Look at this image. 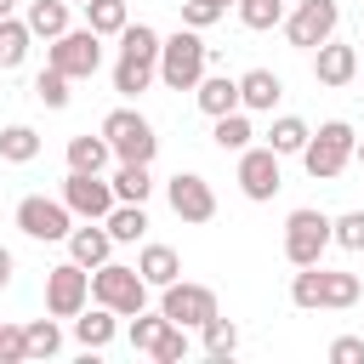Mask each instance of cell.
Here are the masks:
<instances>
[{
    "mask_svg": "<svg viewBox=\"0 0 364 364\" xmlns=\"http://www.w3.org/2000/svg\"><path fill=\"white\" fill-rule=\"evenodd\" d=\"M290 307L318 313V262H313V267H296V279H290Z\"/></svg>",
    "mask_w": 364,
    "mask_h": 364,
    "instance_id": "cell-37",
    "label": "cell"
},
{
    "mask_svg": "<svg viewBox=\"0 0 364 364\" xmlns=\"http://www.w3.org/2000/svg\"><path fill=\"white\" fill-rule=\"evenodd\" d=\"M330 245H341V250H364V210H341V216H330Z\"/></svg>",
    "mask_w": 364,
    "mask_h": 364,
    "instance_id": "cell-35",
    "label": "cell"
},
{
    "mask_svg": "<svg viewBox=\"0 0 364 364\" xmlns=\"http://www.w3.org/2000/svg\"><path fill=\"white\" fill-rule=\"evenodd\" d=\"M85 301H91V273L80 262H57L46 273V313L51 318H74Z\"/></svg>",
    "mask_w": 364,
    "mask_h": 364,
    "instance_id": "cell-12",
    "label": "cell"
},
{
    "mask_svg": "<svg viewBox=\"0 0 364 364\" xmlns=\"http://www.w3.org/2000/svg\"><path fill=\"white\" fill-rule=\"evenodd\" d=\"M199 336H205V353H210V358H233V353H239V324L222 318V313H210V318L199 324Z\"/></svg>",
    "mask_w": 364,
    "mask_h": 364,
    "instance_id": "cell-32",
    "label": "cell"
},
{
    "mask_svg": "<svg viewBox=\"0 0 364 364\" xmlns=\"http://www.w3.org/2000/svg\"><path fill=\"white\" fill-rule=\"evenodd\" d=\"M250 136H256L250 108H233V114H216V119H210V142H216L222 154H245V148H250Z\"/></svg>",
    "mask_w": 364,
    "mask_h": 364,
    "instance_id": "cell-22",
    "label": "cell"
},
{
    "mask_svg": "<svg viewBox=\"0 0 364 364\" xmlns=\"http://www.w3.org/2000/svg\"><path fill=\"white\" fill-rule=\"evenodd\" d=\"M216 17H222L216 0H182V28H210Z\"/></svg>",
    "mask_w": 364,
    "mask_h": 364,
    "instance_id": "cell-40",
    "label": "cell"
},
{
    "mask_svg": "<svg viewBox=\"0 0 364 364\" xmlns=\"http://www.w3.org/2000/svg\"><path fill=\"white\" fill-rule=\"evenodd\" d=\"M216 6H222V11H228V6H239V0H216Z\"/></svg>",
    "mask_w": 364,
    "mask_h": 364,
    "instance_id": "cell-45",
    "label": "cell"
},
{
    "mask_svg": "<svg viewBox=\"0 0 364 364\" xmlns=\"http://www.w3.org/2000/svg\"><path fill=\"white\" fill-rule=\"evenodd\" d=\"M279 188H284V176H279V154H273L267 142H262V148L250 142V148L239 154V193L256 199V205H267Z\"/></svg>",
    "mask_w": 364,
    "mask_h": 364,
    "instance_id": "cell-13",
    "label": "cell"
},
{
    "mask_svg": "<svg viewBox=\"0 0 364 364\" xmlns=\"http://www.w3.org/2000/svg\"><path fill=\"white\" fill-rule=\"evenodd\" d=\"M125 23H131V6H125V0H85V28H91V34L114 40Z\"/></svg>",
    "mask_w": 364,
    "mask_h": 364,
    "instance_id": "cell-29",
    "label": "cell"
},
{
    "mask_svg": "<svg viewBox=\"0 0 364 364\" xmlns=\"http://www.w3.org/2000/svg\"><path fill=\"white\" fill-rule=\"evenodd\" d=\"M108 182H114V199H131V205H148V193H154V171L136 159H119Z\"/></svg>",
    "mask_w": 364,
    "mask_h": 364,
    "instance_id": "cell-26",
    "label": "cell"
},
{
    "mask_svg": "<svg viewBox=\"0 0 364 364\" xmlns=\"http://www.w3.org/2000/svg\"><path fill=\"white\" fill-rule=\"evenodd\" d=\"M324 250H330V216L313 210V205L290 210L284 216V262L290 267H313V262H324Z\"/></svg>",
    "mask_w": 364,
    "mask_h": 364,
    "instance_id": "cell-6",
    "label": "cell"
},
{
    "mask_svg": "<svg viewBox=\"0 0 364 364\" xmlns=\"http://www.w3.org/2000/svg\"><path fill=\"white\" fill-rule=\"evenodd\" d=\"M119 63H114V91L125 97V102H136L154 80H159V28H148V23H125L119 34Z\"/></svg>",
    "mask_w": 364,
    "mask_h": 364,
    "instance_id": "cell-1",
    "label": "cell"
},
{
    "mask_svg": "<svg viewBox=\"0 0 364 364\" xmlns=\"http://www.w3.org/2000/svg\"><path fill=\"white\" fill-rule=\"evenodd\" d=\"M108 159H114V148H108V136L97 131H85V136H68V171H108Z\"/></svg>",
    "mask_w": 364,
    "mask_h": 364,
    "instance_id": "cell-27",
    "label": "cell"
},
{
    "mask_svg": "<svg viewBox=\"0 0 364 364\" xmlns=\"http://www.w3.org/2000/svg\"><path fill=\"white\" fill-rule=\"evenodd\" d=\"M23 23H28L34 40H57L63 28H74V23H68V0H28Z\"/></svg>",
    "mask_w": 364,
    "mask_h": 364,
    "instance_id": "cell-25",
    "label": "cell"
},
{
    "mask_svg": "<svg viewBox=\"0 0 364 364\" xmlns=\"http://www.w3.org/2000/svg\"><path fill=\"white\" fill-rule=\"evenodd\" d=\"M68 85H74V80H68V74H57L51 63L34 74V97H40L46 108H68Z\"/></svg>",
    "mask_w": 364,
    "mask_h": 364,
    "instance_id": "cell-36",
    "label": "cell"
},
{
    "mask_svg": "<svg viewBox=\"0 0 364 364\" xmlns=\"http://www.w3.org/2000/svg\"><path fill=\"white\" fill-rule=\"evenodd\" d=\"M11 273H17V256H11V250H6V245H0V290H6V284H11Z\"/></svg>",
    "mask_w": 364,
    "mask_h": 364,
    "instance_id": "cell-42",
    "label": "cell"
},
{
    "mask_svg": "<svg viewBox=\"0 0 364 364\" xmlns=\"http://www.w3.org/2000/svg\"><path fill=\"white\" fill-rule=\"evenodd\" d=\"M159 313H165L171 324H182V330H199V324L216 313V290H210V284H193V279H171V284L159 290Z\"/></svg>",
    "mask_w": 364,
    "mask_h": 364,
    "instance_id": "cell-11",
    "label": "cell"
},
{
    "mask_svg": "<svg viewBox=\"0 0 364 364\" xmlns=\"http://www.w3.org/2000/svg\"><path fill=\"white\" fill-rule=\"evenodd\" d=\"M28 46H34V34H28V23L11 11V17H0V68H23V57H28Z\"/></svg>",
    "mask_w": 364,
    "mask_h": 364,
    "instance_id": "cell-30",
    "label": "cell"
},
{
    "mask_svg": "<svg viewBox=\"0 0 364 364\" xmlns=\"http://www.w3.org/2000/svg\"><path fill=\"white\" fill-rule=\"evenodd\" d=\"M313 80L324 85V91H341V85H353L358 80V51L347 46V40H324V46H313Z\"/></svg>",
    "mask_w": 364,
    "mask_h": 364,
    "instance_id": "cell-15",
    "label": "cell"
},
{
    "mask_svg": "<svg viewBox=\"0 0 364 364\" xmlns=\"http://www.w3.org/2000/svg\"><path fill=\"white\" fill-rule=\"evenodd\" d=\"M136 273L148 279V290H165L171 279H182V256H176L171 245H154V239H148V245L136 250Z\"/></svg>",
    "mask_w": 364,
    "mask_h": 364,
    "instance_id": "cell-20",
    "label": "cell"
},
{
    "mask_svg": "<svg viewBox=\"0 0 364 364\" xmlns=\"http://www.w3.org/2000/svg\"><path fill=\"white\" fill-rule=\"evenodd\" d=\"M91 301H102V307H114L119 318H131V313H142L148 307V279L136 273V267H125V262H102V267H91Z\"/></svg>",
    "mask_w": 364,
    "mask_h": 364,
    "instance_id": "cell-4",
    "label": "cell"
},
{
    "mask_svg": "<svg viewBox=\"0 0 364 364\" xmlns=\"http://www.w3.org/2000/svg\"><path fill=\"white\" fill-rule=\"evenodd\" d=\"M0 159H6V165H28V159H40V131L23 125V119L6 125V131H0Z\"/></svg>",
    "mask_w": 364,
    "mask_h": 364,
    "instance_id": "cell-28",
    "label": "cell"
},
{
    "mask_svg": "<svg viewBox=\"0 0 364 364\" xmlns=\"http://www.w3.org/2000/svg\"><path fill=\"white\" fill-rule=\"evenodd\" d=\"M284 11H290V0H239V23L245 28H279L284 23Z\"/></svg>",
    "mask_w": 364,
    "mask_h": 364,
    "instance_id": "cell-34",
    "label": "cell"
},
{
    "mask_svg": "<svg viewBox=\"0 0 364 364\" xmlns=\"http://www.w3.org/2000/svg\"><path fill=\"white\" fill-rule=\"evenodd\" d=\"M11 222H17V228H23L28 239H40V245H57V239H68V228H74V210H68L63 199L28 193V199H17Z\"/></svg>",
    "mask_w": 364,
    "mask_h": 364,
    "instance_id": "cell-9",
    "label": "cell"
},
{
    "mask_svg": "<svg viewBox=\"0 0 364 364\" xmlns=\"http://www.w3.org/2000/svg\"><path fill=\"white\" fill-rule=\"evenodd\" d=\"M353 142H358V131H353L347 119H324L296 159H301V171H307L313 182H336V176L353 165Z\"/></svg>",
    "mask_w": 364,
    "mask_h": 364,
    "instance_id": "cell-2",
    "label": "cell"
},
{
    "mask_svg": "<svg viewBox=\"0 0 364 364\" xmlns=\"http://www.w3.org/2000/svg\"><path fill=\"white\" fill-rule=\"evenodd\" d=\"M307 136H313V125H307L301 114H279V119L267 125V136H262V142H267L279 159H290V154H301V148H307Z\"/></svg>",
    "mask_w": 364,
    "mask_h": 364,
    "instance_id": "cell-24",
    "label": "cell"
},
{
    "mask_svg": "<svg viewBox=\"0 0 364 364\" xmlns=\"http://www.w3.org/2000/svg\"><path fill=\"white\" fill-rule=\"evenodd\" d=\"M193 102H199V114H205V119L233 114V108H239V80H233V74H199Z\"/></svg>",
    "mask_w": 364,
    "mask_h": 364,
    "instance_id": "cell-19",
    "label": "cell"
},
{
    "mask_svg": "<svg viewBox=\"0 0 364 364\" xmlns=\"http://www.w3.org/2000/svg\"><path fill=\"white\" fill-rule=\"evenodd\" d=\"M23 336H28V358H57L63 353V324L57 318H28Z\"/></svg>",
    "mask_w": 364,
    "mask_h": 364,
    "instance_id": "cell-33",
    "label": "cell"
},
{
    "mask_svg": "<svg viewBox=\"0 0 364 364\" xmlns=\"http://www.w3.org/2000/svg\"><path fill=\"white\" fill-rule=\"evenodd\" d=\"M11 11H17V0H0V17H11Z\"/></svg>",
    "mask_w": 364,
    "mask_h": 364,
    "instance_id": "cell-43",
    "label": "cell"
},
{
    "mask_svg": "<svg viewBox=\"0 0 364 364\" xmlns=\"http://www.w3.org/2000/svg\"><path fill=\"white\" fill-rule=\"evenodd\" d=\"M353 159H358V165H364V136H358V142H353Z\"/></svg>",
    "mask_w": 364,
    "mask_h": 364,
    "instance_id": "cell-44",
    "label": "cell"
},
{
    "mask_svg": "<svg viewBox=\"0 0 364 364\" xmlns=\"http://www.w3.org/2000/svg\"><path fill=\"white\" fill-rule=\"evenodd\" d=\"M165 199H171V210L182 216V222H210L216 216V193H210V182L199 176V171H176L171 182H165Z\"/></svg>",
    "mask_w": 364,
    "mask_h": 364,
    "instance_id": "cell-14",
    "label": "cell"
},
{
    "mask_svg": "<svg viewBox=\"0 0 364 364\" xmlns=\"http://www.w3.org/2000/svg\"><path fill=\"white\" fill-rule=\"evenodd\" d=\"M154 358H159V364H182V358H188V330H182V324H171V330L159 336Z\"/></svg>",
    "mask_w": 364,
    "mask_h": 364,
    "instance_id": "cell-39",
    "label": "cell"
},
{
    "mask_svg": "<svg viewBox=\"0 0 364 364\" xmlns=\"http://www.w3.org/2000/svg\"><path fill=\"white\" fill-rule=\"evenodd\" d=\"M279 97H284V80H279L273 68H250V74H239V108H250V114H273Z\"/></svg>",
    "mask_w": 364,
    "mask_h": 364,
    "instance_id": "cell-18",
    "label": "cell"
},
{
    "mask_svg": "<svg viewBox=\"0 0 364 364\" xmlns=\"http://www.w3.org/2000/svg\"><path fill=\"white\" fill-rule=\"evenodd\" d=\"M114 336H119V313H114V307H102V301H85V307L74 313V341H80L85 353H102Z\"/></svg>",
    "mask_w": 364,
    "mask_h": 364,
    "instance_id": "cell-16",
    "label": "cell"
},
{
    "mask_svg": "<svg viewBox=\"0 0 364 364\" xmlns=\"http://www.w3.org/2000/svg\"><path fill=\"white\" fill-rule=\"evenodd\" d=\"M63 245H68V262H80L85 273H91V267H102V262L114 256V239H108V228H102V222L68 228V239H63Z\"/></svg>",
    "mask_w": 364,
    "mask_h": 364,
    "instance_id": "cell-17",
    "label": "cell"
},
{
    "mask_svg": "<svg viewBox=\"0 0 364 364\" xmlns=\"http://www.w3.org/2000/svg\"><path fill=\"white\" fill-rule=\"evenodd\" d=\"M46 63L68 80H91L102 68V34L91 28H63L57 40H46Z\"/></svg>",
    "mask_w": 364,
    "mask_h": 364,
    "instance_id": "cell-7",
    "label": "cell"
},
{
    "mask_svg": "<svg viewBox=\"0 0 364 364\" xmlns=\"http://www.w3.org/2000/svg\"><path fill=\"white\" fill-rule=\"evenodd\" d=\"M102 136H108L114 159L154 165V154H159V136H154V125H148L136 108H108V114H102Z\"/></svg>",
    "mask_w": 364,
    "mask_h": 364,
    "instance_id": "cell-5",
    "label": "cell"
},
{
    "mask_svg": "<svg viewBox=\"0 0 364 364\" xmlns=\"http://www.w3.org/2000/svg\"><path fill=\"white\" fill-rule=\"evenodd\" d=\"M0 364H28V336H23V324H0Z\"/></svg>",
    "mask_w": 364,
    "mask_h": 364,
    "instance_id": "cell-38",
    "label": "cell"
},
{
    "mask_svg": "<svg viewBox=\"0 0 364 364\" xmlns=\"http://www.w3.org/2000/svg\"><path fill=\"white\" fill-rule=\"evenodd\" d=\"M102 228H108V239H114V245H136V239H148V205L114 199V210L102 216Z\"/></svg>",
    "mask_w": 364,
    "mask_h": 364,
    "instance_id": "cell-21",
    "label": "cell"
},
{
    "mask_svg": "<svg viewBox=\"0 0 364 364\" xmlns=\"http://www.w3.org/2000/svg\"><path fill=\"white\" fill-rule=\"evenodd\" d=\"M57 199H63L80 222H102V216L114 210V182H108L102 171H68Z\"/></svg>",
    "mask_w": 364,
    "mask_h": 364,
    "instance_id": "cell-10",
    "label": "cell"
},
{
    "mask_svg": "<svg viewBox=\"0 0 364 364\" xmlns=\"http://www.w3.org/2000/svg\"><path fill=\"white\" fill-rule=\"evenodd\" d=\"M165 330H171V318L142 307V313H131V330H125V341H131L136 353H148V358H154V347H159V336H165Z\"/></svg>",
    "mask_w": 364,
    "mask_h": 364,
    "instance_id": "cell-31",
    "label": "cell"
},
{
    "mask_svg": "<svg viewBox=\"0 0 364 364\" xmlns=\"http://www.w3.org/2000/svg\"><path fill=\"white\" fill-rule=\"evenodd\" d=\"M68 6H85V0H68Z\"/></svg>",
    "mask_w": 364,
    "mask_h": 364,
    "instance_id": "cell-46",
    "label": "cell"
},
{
    "mask_svg": "<svg viewBox=\"0 0 364 364\" xmlns=\"http://www.w3.org/2000/svg\"><path fill=\"white\" fill-rule=\"evenodd\" d=\"M205 57H210V46L199 40V28H176V34H165V40H159V85H171V91H193L199 74H205Z\"/></svg>",
    "mask_w": 364,
    "mask_h": 364,
    "instance_id": "cell-3",
    "label": "cell"
},
{
    "mask_svg": "<svg viewBox=\"0 0 364 364\" xmlns=\"http://www.w3.org/2000/svg\"><path fill=\"white\" fill-rule=\"evenodd\" d=\"M330 364H364V336H336L330 341Z\"/></svg>",
    "mask_w": 364,
    "mask_h": 364,
    "instance_id": "cell-41",
    "label": "cell"
},
{
    "mask_svg": "<svg viewBox=\"0 0 364 364\" xmlns=\"http://www.w3.org/2000/svg\"><path fill=\"white\" fill-rule=\"evenodd\" d=\"M336 23H341V6H336V0H296L279 28H284V40H290L296 51H313V46H324V40L336 34Z\"/></svg>",
    "mask_w": 364,
    "mask_h": 364,
    "instance_id": "cell-8",
    "label": "cell"
},
{
    "mask_svg": "<svg viewBox=\"0 0 364 364\" xmlns=\"http://www.w3.org/2000/svg\"><path fill=\"white\" fill-rule=\"evenodd\" d=\"M358 301V273H336L318 262V313H341Z\"/></svg>",
    "mask_w": 364,
    "mask_h": 364,
    "instance_id": "cell-23",
    "label": "cell"
}]
</instances>
